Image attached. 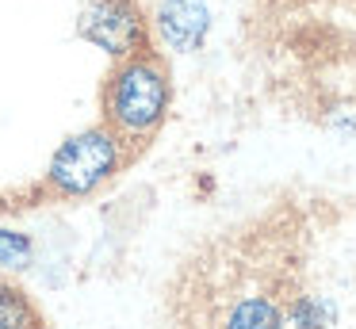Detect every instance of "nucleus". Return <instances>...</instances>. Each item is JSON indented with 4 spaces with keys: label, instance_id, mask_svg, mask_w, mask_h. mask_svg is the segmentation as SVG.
I'll return each instance as SVG.
<instances>
[{
    "label": "nucleus",
    "instance_id": "1",
    "mask_svg": "<svg viewBox=\"0 0 356 329\" xmlns=\"http://www.w3.org/2000/svg\"><path fill=\"white\" fill-rule=\"evenodd\" d=\"M314 207L280 191L177 260L157 329H333L337 303L314 287Z\"/></svg>",
    "mask_w": 356,
    "mask_h": 329
},
{
    "label": "nucleus",
    "instance_id": "2",
    "mask_svg": "<svg viewBox=\"0 0 356 329\" xmlns=\"http://www.w3.org/2000/svg\"><path fill=\"white\" fill-rule=\"evenodd\" d=\"M172 104V81L165 58L149 46L142 54L115 61L111 73L104 77L100 88V115L104 127L123 142L127 157L146 150L149 138L161 130L165 115Z\"/></svg>",
    "mask_w": 356,
    "mask_h": 329
},
{
    "label": "nucleus",
    "instance_id": "3",
    "mask_svg": "<svg viewBox=\"0 0 356 329\" xmlns=\"http://www.w3.org/2000/svg\"><path fill=\"white\" fill-rule=\"evenodd\" d=\"M127 161L131 157H127L123 142L100 122V127L81 130V134H70L58 145L47 168V184L62 199H81L104 188Z\"/></svg>",
    "mask_w": 356,
    "mask_h": 329
},
{
    "label": "nucleus",
    "instance_id": "4",
    "mask_svg": "<svg viewBox=\"0 0 356 329\" xmlns=\"http://www.w3.org/2000/svg\"><path fill=\"white\" fill-rule=\"evenodd\" d=\"M77 35L111 54V61L149 50V19L138 0H85Z\"/></svg>",
    "mask_w": 356,
    "mask_h": 329
},
{
    "label": "nucleus",
    "instance_id": "5",
    "mask_svg": "<svg viewBox=\"0 0 356 329\" xmlns=\"http://www.w3.org/2000/svg\"><path fill=\"white\" fill-rule=\"evenodd\" d=\"M157 42L172 54H192L203 46L211 31V12L207 0H157L149 15Z\"/></svg>",
    "mask_w": 356,
    "mask_h": 329
},
{
    "label": "nucleus",
    "instance_id": "6",
    "mask_svg": "<svg viewBox=\"0 0 356 329\" xmlns=\"http://www.w3.org/2000/svg\"><path fill=\"white\" fill-rule=\"evenodd\" d=\"M0 329H39V314L8 283H0Z\"/></svg>",
    "mask_w": 356,
    "mask_h": 329
},
{
    "label": "nucleus",
    "instance_id": "7",
    "mask_svg": "<svg viewBox=\"0 0 356 329\" xmlns=\"http://www.w3.org/2000/svg\"><path fill=\"white\" fill-rule=\"evenodd\" d=\"M31 260V241L24 234H12V230H0V264L19 268Z\"/></svg>",
    "mask_w": 356,
    "mask_h": 329
},
{
    "label": "nucleus",
    "instance_id": "8",
    "mask_svg": "<svg viewBox=\"0 0 356 329\" xmlns=\"http://www.w3.org/2000/svg\"><path fill=\"white\" fill-rule=\"evenodd\" d=\"M356 4V0H261V8L268 12H307V8H341Z\"/></svg>",
    "mask_w": 356,
    "mask_h": 329
}]
</instances>
